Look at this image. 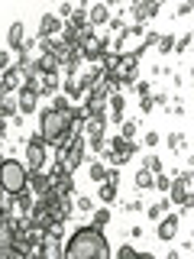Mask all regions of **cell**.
Wrapping results in <instances>:
<instances>
[{"label": "cell", "mask_w": 194, "mask_h": 259, "mask_svg": "<svg viewBox=\"0 0 194 259\" xmlns=\"http://www.w3.org/2000/svg\"><path fill=\"white\" fill-rule=\"evenodd\" d=\"M62 259H110V243L101 230H94L91 224L78 227L68 237V243H65Z\"/></svg>", "instance_id": "1"}, {"label": "cell", "mask_w": 194, "mask_h": 259, "mask_svg": "<svg viewBox=\"0 0 194 259\" xmlns=\"http://www.w3.org/2000/svg\"><path fill=\"white\" fill-rule=\"evenodd\" d=\"M39 136L45 140V146H55V149L68 146V140L75 136V120H71V110L68 113H59V110L45 107L42 117H39Z\"/></svg>", "instance_id": "2"}, {"label": "cell", "mask_w": 194, "mask_h": 259, "mask_svg": "<svg viewBox=\"0 0 194 259\" xmlns=\"http://www.w3.org/2000/svg\"><path fill=\"white\" fill-rule=\"evenodd\" d=\"M26 178H29L26 162H20V159L0 162V191H4L7 198H16V194L26 191Z\"/></svg>", "instance_id": "3"}, {"label": "cell", "mask_w": 194, "mask_h": 259, "mask_svg": "<svg viewBox=\"0 0 194 259\" xmlns=\"http://www.w3.org/2000/svg\"><path fill=\"white\" fill-rule=\"evenodd\" d=\"M168 204H178L181 214L191 210V172H181L178 178H172V185H168Z\"/></svg>", "instance_id": "4"}, {"label": "cell", "mask_w": 194, "mask_h": 259, "mask_svg": "<svg viewBox=\"0 0 194 259\" xmlns=\"http://www.w3.org/2000/svg\"><path fill=\"white\" fill-rule=\"evenodd\" d=\"M107 49H110V39L107 36H97L94 29L87 32V36H81V42H78L81 59H87V62H101L104 55H107Z\"/></svg>", "instance_id": "5"}, {"label": "cell", "mask_w": 194, "mask_h": 259, "mask_svg": "<svg viewBox=\"0 0 194 259\" xmlns=\"http://www.w3.org/2000/svg\"><path fill=\"white\" fill-rule=\"evenodd\" d=\"M45 159H48V146L42 136H29L26 140V168L29 172H42V165H45Z\"/></svg>", "instance_id": "6"}, {"label": "cell", "mask_w": 194, "mask_h": 259, "mask_svg": "<svg viewBox=\"0 0 194 259\" xmlns=\"http://www.w3.org/2000/svg\"><path fill=\"white\" fill-rule=\"evenodd\" d=\"M84 149H87V143H84V133H75L68 140V149H65V165H68V172H75V168L84 162Z\"/></svg>", "instance_id": "7"}, {"label": "cell", "mask_w": 194, "mask_h": 259, "mask_svg": "<svg viewBox=\"0 0 194 259\" xmlns=\"http://www.w3.org/2000/svg\"><path fill=\"white\" fill-rule=\"evenodd\" d=\"M0 78H4V81H0V101H4L10 91H16V88L23 84V68H20V65H10Z\"/></svg>", "instance_id": "8"}, {"label": "cell", "mask_w": 194, "mask_h": 259, "mask_svg": "<svg viewBox=\"0 0 194 259\" xmlns=\"http://www.w3.org/2000/svg\"><path fill=\"white\" fill-rule=\"evenodd\" d=\"M62 26H65V23H62L55 13H45L42 20H39V42H48L52 36H59Z\"/></svg>", "instance_id": "9"}, {"label": "cell", "mask_w": 194, "mask_h": 259, "mask_svg": "<svg viewBox=\"0 0 194 259\" xmlns=\"http://www.w3.org/2000/svg\"><path fill=\"white\" fill-rule=\"evenodd\" d=\"M110 152H117L120 159L129 162L136 152H139V143H136V140H123V136H113V140H110Z\"/></svg>", "instance_id": "10"}, {"label": "cell", "mask_w": 194, "mask_h": 259, "mask_svg": "<svg viewBox=\"0 0 194 259\" xmlns=\"http://www.w3.org/2000/svg\"><path fill=\"white\" fill-rule=\"evenodd\" d=\"M178 230H181V217H175V214H165L159 221V240H175L178 237Z\"/></svg>", "instance_id": "11"}, {"label": "cell", "mask_w": 194, "mask_h": 259, "mask_svg": "<svg viewBox=\"0 0 194 259\" xmlns=\"http://www.w3.org/2000/svg\"><path fill=\"white\" fill-rule=\"evenodd\" d=\"M7 46H10L13 52H23V46H26V26H23L20 20L10 23V29H7Z\"/></svg>", "instance_id": "12"}, {"label": "cell", "mask_w": 194, "mask_h": 259, "mask_svg": "<svg viewBox=\"0 0 194 259\" xmlns=\"http://www.w3.org/2000/svg\"><path fill=\"white\" fill-rule=\"evenodd\" d=\"M104 126H107V123H101V120H87V130H84V133L91 136L87 143H91L94 152H104Z\"/></svg>", "instance_id": "13"}, {"label": "cell", "mask_w": 194, "mask_h": 259, "mask_svg": "<svg viewBox=\"0 0 194 259\" xmlns=\"http://www.w3.org/2000/svg\"><path fill=\"white\" fill-rule=\"evenodd\" d=\"M26 188H29V191H36L39 198H42V194H48V188H52V178H48L45 172H29Z\"/></svg>", "instance_id": "14"}, {"label": "cell", "mask_w": 194, "mask_h": 259, "mask_svg": "<svg viewBox=\"0 0 194 259\" xmlns=\"http://www.w3.org/2000/svg\"><path fill=\"white\" fill-rule=\"evenodd\" d=\"M87 23H91V29H94V26H107V23H110V7L94 4L91 10H87Z\"/></svg>", "instance_id": "15"}, {"label": "cell", "mask_w": 194, "mask_h": 259, "mask_svg": "<svg viewBox=\"0 0 194 259\" xmlns=\"http://www.w3.org/2000/svg\"><path fill=\"white\" fill-rule=\"evenodd\" d=\"M16 227H20V221H13V217H7L4 224H0V249H13V233Z\"/></svg>", "instance_id": "16"}, {"label": "cell", "mask_w": 194, "mask_h": 259, "mask_svg": "<svg viewBox=\"0 0 194 259\" xmlns=\"http://www.w3.org/2000/svg\"><path fill=\"white\" fill-rule=\"evenodd\" d=\"M159 10L162 7L156 4V0H149V4H133V16H136V23H142V26H146L149 16H159Z\"/></svg>", "instance_id": "17"}, {"label": "cell", "mask_w": 194, "mask_h": 259, "mask_svg": "<svg viewBox=\"0 0 194 259\" xmlns=\"http://www.w3.org/2000/svg\"><path fill=\"white\" fill-rule=\"evenodd\" d=\"M126 65V55H120V52H107L104 55V75H120V68Z\"/></svg>", "instance_id": "18"}, {"label": "cell", "mask_w": 194, "mask_h": 259, "mask_svg": "<svg viewBox=\"0 0 194 259\" xmlns=\"http://www.w3.org/2000/svg\"><path fill=\"white\" fill-rule=\"evenodd\" d=\"M107 104H110V120H113V123H123V113H126V101H123V94H110V97H107Z\"/></svg>", "instance_id": "19"}, {"label": "cell", "mask_w": 194, "mask_h": 259, "mask_svg": "<svg viewBox=\"0 0 194 259\" xmlns=\"http://www.w3.org/2000/svg\"><path fill=\"white\" fill-rule=\"evenodd\" d=\"M62 249H65V246H62L59 240H48V237H45L42 246H39V259H62Z\"/></svg>", "instance_id": "20"}, {"label": "cell", "mask_w": 194, "mask_h": 259, "mask_svg": "<svg viewBox=\"0 0 194 259\" xmlns=\"http://www.w3.org/2000/svg\"><path fill=\"white\" fill-rule=\"evenodd\" d=\"M36 101H39L36 94H29V91H23V88H20V97H16V110H20L23 117H29V113L36 110Z\"/></svg>", "instance_id": "21"}, {"label": "cell", "mask_w": 194, "mask_h": 259, "mask_svg": "<svg viewBox=\"0 0 194 259\" xmlns=\"http://www.w3.org/2000/svg\"><path fill=\"white\" fill-rule=\"evenodd\" d=\"M32 204H36V201H32V194H29V188L23 191V194H16V198H13V207L20 210L23 217H29V210H32Z\"/></svg>", "instance_id": "22"}, {"label": "cell", "mask_w": 194, "mask_h": 259, "mask_svg": "<svg viewBox=\"0 0 194 259\" xmlns=\"http://www.w3.org/2000/svg\"><path fill=\"white\" fill-rule=\"evenodd\" d=\"M23 91H29V94L42 97V94H45V78H42V75H32V78H26V84H23Z\"/></svg>", "instance_id": "23"}, {"label": "cell", "mask_w": 194, "mask_h": 259, "mask_svg": "<svg viewBox=\"0 0 194 259\" xmlns=\"http://www.w3.org/2000/svg\"><path fill=\"white\" fill-rule=\"evenodd\" d=\"M113 198H117V182H107V178H104L101 182V204L107 207Z\"/></svg>", "instance_id": "24"}, {"label": "cell", "mask_w": 194, "mask_h": 259, "mask_svg": "<svg viewBox=\"0 0 194 259\" xmlns=\"http://www.w3.org/2000/svg\"><path fill=\"white\" fill-rule=\"evenodd\" d=\"M152 182H156V175H152L149 168H139V172H136V188H139V191H149Z\"/></svg>", "instance_id": "25"}, {"label": "cell", "mask_w": 194, "mask_h": 259, "mask_svg": "<svg viewBox=\"0 0 194 259\" xmlns=\"http://www.w3.org/2000/svg\"><path fill=\"white\" fill-rule=\"evenodd\" d=\"M107 224H110V210H107V207H94V224H91V227L104 233V227H107Z\"/></svg>", "instance_id": "26"}, {"label": "cell", "mask_w": 194, "mask_h": 259, "mask_svg": "<svg viewBox=\"0 0 194 259\" xmlns=\"http://www.w3.org/2000/svg\"><path fill=\"white\" fill-rule=\"evenodd\" d=\"M62 88H65V97H68V101H71V97H81V94H84V91H81V84H78V78H65Z\"/></svg>", "instance_id": "27"}, {"label": "cell", "mask_w": 194, "mask_h": 259, "mask_svg": "<svg viewBox=\"0 0 194 259\" xmlns=\"http://www.w3.org/2000/svg\"><path fill=\"white\" fill-rule=\"evenodd\" d=\"M168 207H172V204H168V201H156V204L149 207V221H162V217H165V210H168Z\"/></svg>", "instance_id": "28"}, {"label": "cell", "mask_w": 194, "mask_h": 259, "mask_svg": "<svg viewBox=\"0 0 194 259\" xmlns=\"http://www.w3.org/2000/svg\"><path fill=\"white\" fill-rule=\"evenodd\" d=\"M136 120H123V123H120V136H123V140H136Z\"/></svg>", "instance_id": "29"}, {"label": "cell", "mask_w": 194, "mask_h": 259, "mask_svg": "<svg viewBox=\"0 0 194 259\" xmlns=\"http://www.w3.org/2000/svg\"><path fill=\"white\" fill-rule=\"evenodd\" d=\"M87 175H91V182H104V178H107V168H104V162H94V165L87 168Z\"/></svg>", "instance_id": "30"}, {"label": "cell", "mask_w": 194, "mask_h": 259, "mask_svg": "<svg viewBox=\"0 0 194 259\" xmlns=\"http://www.w3.org/2000/svg\"><path fill=\"white\" fill-rule=\"evenodd\" d=\"M52 110H59V113H68V110H71L68 97H65V94H55V97H52Z\"/></svg>", "instance_id": "31"}, {"label": "cell", "mask_w": 194, "mask_h": 259, "mask_svg": "<svg viewBox=\"0 0 194 259\" xmlns=\"http://www.w3.org/2000/svg\"><path fill=\"white\" fill-rule=\"evenodd\" d=\"M13 113H16V101H10V97H4V101H0V117H13Z\"/></svg>", "instance_id": "32"}, {"label": "cell", "mask_w": 194, "mask_h": 259, "mask_svg": "<svg viewBox=\"0 0 194 259\" xmlns=\"http://www.w3.org/2000/svg\"><path fill=\"white\" fill-rule=\"evenodd\" d=\"M45 237H48V240H59V243H62V237H65V227L52 221V224H48V230H45Z\"/></svg>", "instance_id": "33"}, {"label": "cell", "mask_w": 194, "mask_h": 259, "mask_svg": "<svg viewBox=\"0 0 194 259\" xmlns=\"http://www.w3.org/2000/svg\"><path fill=\"white\" fill-rule=\"evenodd\" d=\"M156 46H159V52H172V49H175V36H159Z\"/></svg>", "instance_id": "34"}, {"label": "cell", "mask_w": 194, "mask_h": 259, "mask_svg": "<svg viewBox=\"0 0 194 259\" xmlns=\"http://www.w3.org/2000/svg\"><path fill=\"white\" fill-rule=\"evenodd\" d=\"M142 168H149L152 175H159V172H162V159H159V156H146V165H142Z\"/></svg>", "instance_id": "35"}, {"label": "cell", "mask_w": 194, "mask_h": 259, "mask_svg": "<svg viewBox=\"0 0 194 259\" xmlns=\"http://www.w3.org/2000/svg\"><path fill=\"white\" fill-rule=\"evenodd\" d=\"M168 185H172V178H168L165 172H159V175H156V182H152V188H159V191H168Z\"/></svg>", "instance_id": "36"}, {"label": "cell", "mask_w": 194, "mask_h": 259, "mask_svg": "<svg viewBox=\"0 0 194 259\" xmlns=\"http://www.w3.org/2000/svg\"><path fill=\"white\" fill-rule=\"evenodd\" d=\"M136 256H139V253H136L129 243H126V246H120V253H117V259H136Z\"/></svg>", "instance_id": "37"}, {"label": "cell", "mask_w": 194, "mask_h": 259, "mask_svg": "<svg viewBox=\"0 0 194 259\" xmlns=\"http://www.w3.org/2000/svg\"><path fill=\"white\" fill-rule=\"evenodd\" d=\"M71 13H75V7H71V4H62L55 16H59V20H71Z\"/></svg>", "instance_id": "38"}, {"label": "cell", "mask_w": 194, "mask_h": 259, "mask_svg": "<svg viewBox=\"0 0 194 259\" xmlns=\"http://www.w3.org/2000/svg\"><path fill=\"white\" fill-rule=\"evenodd\" d=\"M78 210H84V214H87V210H94V201L87 198V194H81V198H78Z\"/></svg>", "instance_id": "39"}, {"label": "cell", "mask_w": 194, "mask_h": 259, "mask_svg": "<svg viewBox=\"0 0 194 259\" xmlns=\"http://www.w3.org/2000/svg\"><path fill=\"white\" fill-rule=\"evenodd\" d=\"M107 29H113V32H123V20H120V16H110Z\"/></svg>", "instance_id": "40"}, {"label": "cell", "mask_w": 194, "mask_h": 259, "mask_svg": "<svg viewBox=\"0 0 194 259\" xmlns=\"http://www.w3.org/2000/svg\"><path fill=\"white\" fill-rule=\"evenodd\" d=\"M188 49H191V36H184L181 42H175V52H181V55H184V52H188Z\"/></svg>", "instance_id": "41"}, {"label": "cell", "mask_w": 194, "mask_h": 259, "mask_svg": "<svg viewBox=\"0 0 194 259\" xmlns=\"http://www.w3.org/2000/svg\"><path fill=\"white\" fill-rule=\"evenodd\" d=\"M152 107H156V104H152V94H149V97H142V101H139V110H142V113H149Z\"/></svg>", "instance_id": "42"}, {"label": "cell", "mask_w": 194, "mask_h": 259, "mask_svg": "<svg viewBox=\"0 0 194 259\" xmlns=\"http://www.w3.org/2000/svg\"><path fill=\"white\" fill-rule=\"evenodd\" d=\"M10 68V52H0V75Z\"/></svg>", "instance_id": "43"}, {"label": "cell", "mask_w": 194, "mask_h": 259, "mask_svg": "<svg viewBox=\"0 0 194 259\" xmlns=\"http://www.w3.org/2000/svg\"><path fill=\"white\" fill-rule=\"evenodd\" d=\"M136 91H139V97H149V81H136Z\"/></svg>", "instance_id": "44"}, {"label": "cell", "mask_w": 194, "mask_h": 259, "mask_svg": "<svg viewBox=\"0 0 194 259\" xmlns=\"http://www.w3.org/2000/svg\"><path fill=\"white\" fill-rule=\"evenodd\" d=\"M104 159H107V162H110V165H123V162H126V159H120V156H117V152H107V156H104Z\"/></svg>", "instance_id": "45"}, {"label": "cell", "mask_w": 194, "mask_h": 259, "mask_svg": "<svg viewBox=\"0 0 194 259\" xmlns=\"http://www.w3.org/2000/svg\"><path fill=\"white\" fill-rule=\"evenodd\" d=\"M146 146H152V149H156V146H159V133H146Z\"/></svg>", "instance_id": "46"}, {"label": "cell", "mask_w": 194, "mask_h": 259, "mask_svg": "<svg viewBox=\"0 0 194 259\" xmlns=\"http://www.w3.org/2000/svg\"><path fill=\"white\" fill-rule=\"evenodd\" d=\"M168 146L178 149V146H181V133H172V136H168Z\"/></svg>", "instance_id": "47"}, {"label": "cell", "mask_w": 194, "mask_h": 259, "mask_svg": "<svg viewBox=\"0 0 194 259\" xmlns=\"http://www.w3.org/2000/svg\"><path fill=\"white\" fill-rule=\"evenodd\" d=\"M136 259H156V256H152V253H139V256H136Z\"/></svg>", "instance_id": "48"}, {"label": "cell", "mask_w": 194, "mask_h": 259, "mask_svg": "<svg viewBox=\"0 0 194 259\" xmlns=\"http://www.w3.org/2000/svg\"><path fill=\"white\" fill-rule=\"evenodd\" d=\"M4 201H7V194H4V191H0V207H4Z\"/></svg>", "instance_id": "49"}]
</instances>
